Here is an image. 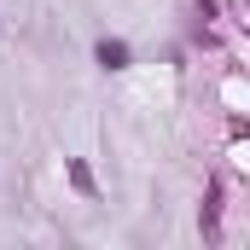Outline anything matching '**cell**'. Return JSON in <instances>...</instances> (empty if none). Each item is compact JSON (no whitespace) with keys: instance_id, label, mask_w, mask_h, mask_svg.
<instances>
[{"instance_id":"3","label":"cell","mask_w":250,"mask_h":250,"mask_svg":"<svg viewBox=\"0 0 250 250\" xmlns=\"http://www.w3.org/2000/svg\"><path fill=\"white\" fill-rule=\"evenodd\" d=\"M64 169H70V187H76V192H87V198H99V181H93V169H87L82 157H70Z\"/></svg>"},{"instance_id":"1","label":"cell","mask_w":250,"mask_h":250,"mask_svg":"<svg viewBox=\"0 0 250 250\" xmlns=\"http://www.w3.org/2000/svg\"><path fill=\"white\" fill-rule=\"evenodd\" d=\"M198 227H204V239H221V175L204 187V209H198Z\"/></svg>"},{"instance_id":"2","label":"cell","mask_w":250,"mask_h":250,"mask_svg":"<svg viewBox=\"0 0 250 250\" xmlns=\"http://www.w3.org/2000/svg\"><path fill=\"white\" fill-rule=\"evenodd\" d=\"M93 53H99V64H105V70H128V41H111V35H105Z\"/></svg>"},{"instance_id":"4","label":"cell","mask_w":250,"mask_h":250,"mask_svg":"<svg viewBox=\"0 0 250 250\" xmlns=\"http://www.w3.org/2000/svg\"><path fill=\"white\" fill-rule=\"evenodd\" d=\"M192 18H198V35L215 23V0H192Z\"/></svg>"}]
</instances>
